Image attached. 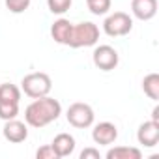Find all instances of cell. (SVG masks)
Masks as SVG:
<instances>
[{
    "mask_svg": "<svg viewBox=\"0 0 159 159\" xmlns=\"http://www.w3.org/2000/svg\"><path fill=\"white\" fill-rule=\"evenodd\" d=\"M131 30H133V19L125 11H114L103 23V32L111 38H124Z\"/></svg>",
    "mask_w": 159,
    "mask_h": 159,
    "instance_id": "277c9868",
    "label": "cell"
},
{
    "mask_svg": "<svg viewBox=\"0 0 159 159\" xmlns=\"http://www.w3.org/2000/svg\"><path fill=\"white\" fill-rule=\"evenodd\" d=\"M92 139L99 146H111L118 139V127L112 122H99L92 129Z\"/></svg>",
    "mask_w": 159,
    "mask_h": 159,
    "instance_id": "ba28073f",
    "label": "cell"
},
{
    "mask_svg": "<svg viewBox=\"0 0 159 159\" xmlns=\"http://www.w3.org/2000/svg\"><path fill=\"white\" fill-rule=\"evenodd\" d=\"M19 116V103H0V120H11Z\"/></svg>",
    "mask_w": 159,
    "mask_h": 159,
    "instance_id": "ac0fdd59",
    "label": "cell"
},
{
    "mask_svg": "<svg viewBox=\"0 0 159 159\" xmlns=\"http://www.w3.org/2000/svg\"><path fill=\"white\" fill-rule=\"evenodd\" d=\"M152 120H153V122H159V107H157V105H155L153 111H152Z\"/></svg>",
    "mask_w": 159,
    "mask_h": 159,
    "instance_id": "7402d4cb",
    "label": "cell"
},
{
    "mask_svg": "<svg viewBox=\"0 0 159 159\" xmlns=\"http://www.w3.org/2000/svg\"><path fill=\"white\" fill-rule=\"evenodd\" d=\"M71 28H73V23H69L67 19H58L51 26V36H52V39L56 43L67 45L69 38H71Z\"/></svg>",
    "mask_w": 159,
    "mask_h": 159,
    "instance_id": "7c38bea8",
    "label": "cell"
},
{
    "mask_svg": "<svg viewBox=\"0 0 159 159\" xmlns=\"http://www.w3.org/2000/svg\"><path fill=\"white\" fill-rule=\"evenodd\" d=\"M71 2H73V0H47V6H49V11L51 13L64 15L71 8Z\"/></svg>",
    "mask_w": 159,
    "mask_h": 159,
    "instance_id": "e0dca14e",
    "label": "cell"
},
{
    "mask_svg": "<svg viewBox=\"0 0 159 159\" xmlns=\"http://www.w3.org/2000/svg\"><path fill=\"white\" fill-rule=\"evenodd\" d=\"M21 101V88L11 83L0 84V103H19Z\"/></svg>",
    "mask_w": 159,
    "mask_h": 159,
    "instance_id": "9a60e30c",
    "label": "cell"
},
{
    "mask_svg": "<svg viewBox=\"0 0 159 159\" xmlns=\"http://www.w3.org/2000/svg\"><path fill=\"white\" fill-rule=\"evenodd\" d=\"M142 152L133 146H114L107 152V159H140Z\"/></svg>",
    "mask_w": 159,
    "mask_h": 159,
    "instance_id": "4fadbf2b",
    "label": "cell"
},
{
    "mask_svg": "<svg viewBox=\"0 0 159 159\" xmlns=\"http://www.w3.org/2000/svg\"><path fill=\"white\" fill-rule=\"evenodd\" d=\"M66 118H67L69 125H73L77 129H86V127H90L94 124L96 114H94V109L88 103H81V101H79V103L69 105V109L66 112Z\"/></svg>",
    "mask_w": 159,
    "mask_h": 159,
    "instance_id": "5b68a950",
    "label": "cell"
},
{
    "mask_svg": "<svg viewBox=\"0 0 159 159\" xmlns=\"http://www.w3.org/2000/svg\"><path fill=\"white\" fill-rule=\"evenodd\" d=\"M92 60H94V66L98 69H101V71H112L118 66V62H120V54L111 45H99V47L94 49Z\"/></svg>",
    "mask_w": 159,
    "mask_h": 159,
    "instance_id": "8992f818",
    "label": "cell"
},
{
    "mask_svg": "<svg viewBox=\"0 0 159 159\" xmlns=\"http://www.w3.org/2000/svg\"><path fill=\"white\" fill-rule=\"evenodd\" d=\"M36 157H38V159H60V157L56 155V152L52 150V146H51V144L41 146V148L36 152Z\"/></svg>",
    "mask_w": 159,
    "mask_h": 159,
    "instance_id": "ffe728a7",
    "label": "cell"
},
{
    "mask_svg": "<svg viewBox=\"0 0 159 159\" xmlns=\"http://www.w3.org/2000/svg\"><path fill=\"white\" fill-rule=\"evenodd\" d=\"M4 2H6V8L11 13H23L30 6V0H4Z\"/></svg>",
    "mask_w": 159,
    "mask_h": 159,
    "instance_id": "d6986e66",
    "label": "cell"
},
{
    "mask_svg": "<svg viewBox=\"0 0 159 159\" xmlns=\"http://www.w3.org/2000/svg\"><path fill=\"white\" fill-rule=\"evenodd\" d=\"M112 0H86V6L94 15H105L111 10Z\"/></svg>",
    "mask_w": 159,
    "mask_h": 159,
    "instance_id": "2e32d148",
    "label": "cell"
},
{
    "mask_svg": "<svg viewBox=\"0 0 159 159\" xmlns=\"http://www.w3.org/2000/svg\"><path fill=\"white\" fill-rule=\"evenodd\" d=\"M79 157L81 159H99L101 155H99V150H96V148H84Z\"/></svg>",
    "mask_w": 159,
    "mask_h": 159,
    "instance_id": "44dd1931",
    "label": "cell"
},
{
    "mask_svg": "<svg viewBox=\"0 0 159 159\" xmlns=\"http://www.w3.org/2000/svg\"><path fill=\"white\" fill-rule=\"evenodd\" d=\"M142 90L150 99L153 101L159 99V75L157 73H148L142 79Z\"/></svg>",
    "mask_w": 159,
    "mask_h": 159,
    "instance_id": "5bb4252c",
    "label": "cell"
},
{
    "mask_svg": "<svg viewBox=\"0 0 159 159\" xmlns=\"http://www.w3.org/2000/svg\"><path fill=\"white\" fill-rule=\"evenodd\" d=\"M2 135L8 142H13V144H21L28 139V124L26 122H21L17 118H11V120H6L4 124V129H2Z\"/></svg>",
    "mask_w": 159,
    "mask_h": 159,
    "instance_id": "52a82bcc",
    "label": "cell"
},
{
    "mask_svg": "<svg viewBox=\"0 0 159 159\" xmlns=\"http://www.w3.org/2000/svg\"><path fill=\"white\" fill-rule=\"evenodd\" d=\"M137 140H139V144H142L146 148L157 146V142H159V122H153V120L142 122L139 125V131H137Z\"/></svg>",
    "mask_w": 159,
    "mask_h": 159,
    "instance_id": "9c48e42d",
    "label": "cell"
},
{
    "mask_svg": "<svg viewBox=\"0 0 159 159\" xmlns=\"http://www.w3.org/2000/svg\"><path fill=\"white\" fill-rule=\"evenodd\" d=\"M51 88H52V81H51V77L47 73H43V71L28 73V75L23 77V81H21V92H25V96H28L32 99L49 96Z\"/></svg>",
    "mask_w": 159,
    "mask_h": 159,
    "instance_id": "7a4b0ae2",
    "label": "cell"
},
{
    "mask_svg": "<svg viewBox=\"0 0 159 159\" xmlns=\"http://www.w3.org/2000/svg\"><path fill=\"white\" fill-rule=\"evenodd\" d=\"M131 13L139 21H150L157 13V0H131Z\"/></svg>",
    "mask_w": 159,
    "mask_h": 159,
    "instance_id": "30bf717a",
    "label": "cell"
},
{
    "mask_svg": "<svg viewBox=\"0 0 159 159\" xmlns=\"http://www.w3.org/2000/svg\"><path fill=\"white\" fill-rule=\"evenodd\" d=\"M99 39V28L98 25L84 21V23H79L73 25L71 28V38H69V47L71 49H81V47H92L96 45Z\"/></svg>",
    "mask_w": 159,
    "mask_h": 159,
    "instance_id": "3957f363",
    "label": "cell"
},
{
    "mask_svg": "<svg viewBox=\"0 0 159 159\" xmlns=\"http://www.w3.org/2000/svg\"><path fill=\"white\" fill-rule=\"evenodd\" d=\"M62 114V105L58 99L43 96L34 99L26 109H25V122L30 127H45L52 122H56Z\"/></svg>",
    "mask_w": 159,
    "mask_h": 159,
    "instance_id": "6da1fadb",
    "label": "cell"
},
{
    "mask_svg": "<svg viewBox=\"0 0 159 159\" xmlns=\"http://www.w3.org/2000/svg\"><path fill=\"white\" fill-rule=\"evenodd\" d=\"M51 146H52V150L56 152L58 157H67V155H71L75 152V139L69 133H58L52 139Z\"/></svg>",
    "mask_w": 159,
    "mask_h": 159,
    "instance_id": "8fae6325",
    "label": "cell"
}]
</instances>
